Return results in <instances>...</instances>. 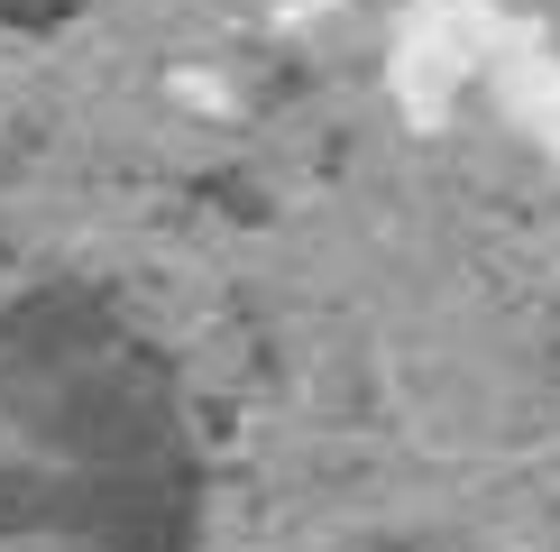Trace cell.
Instances as JSON below:
<instances>
[]
</instances>
